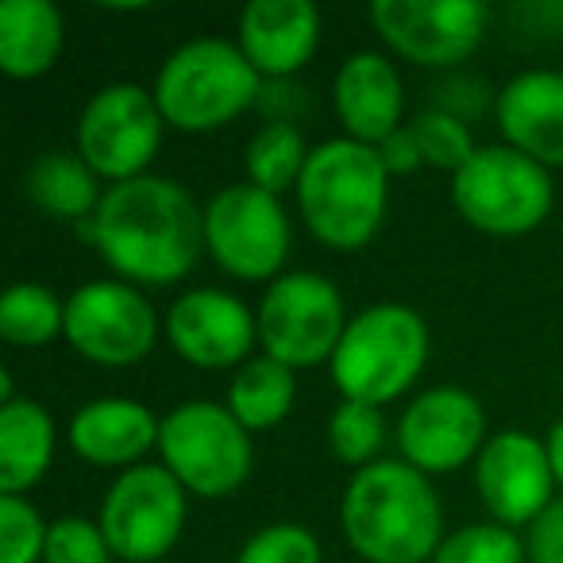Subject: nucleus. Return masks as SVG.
Here are the masks:
<instances>
[{"label": "nucleus", "instance_id": "obj_31", "mask_svg": "<svg viewBox=\"0 0 563 563\" xmlns=\"http://www.w3.org/2000/svg\"><path fill=\"white\" fill-rule=\"evenodd\" d=\"M235 563H321V544L313 532L294 521L266 525L240 548Z\"/></svg>", "mask_w": 563, "mask_h": 563}, {"label": "nucleus", "instance_id": "obj_8", "mask_svg": "<svg viewBox=\"0 0 563 563\" xmlns=\"http://www.w3.org/2000/svg\"><path fill=\"white\" fill-rule=\"evenodd\" d=\"M255 321L266 355L290 371L332 360L347 329L340 290L309 271L278 274L266 286Z\"/></svg>", "mask_w": 563, "mask_h": 563}, {"label": "nucleus", "instance_id": "obj_28", "mask_svg": "<svg viewBox=\"0 0 563 563\" xmlns=\"http://www.w3.org/2000/svg\"><path fill=\"white\" fill-rule=\"evenodd\" d=\"M413 140L417 147H421V158L432 166H440V170H452L460 174L463 166L471 163V155H475V143H471V132L467 124H463L455 112H421V117L413 120Z\"/></svg>", "mask_w": 563, "mask_h": 563}, {"label": "nucleus", "instance_id": "obj_11", "mask_svg": "<svg viewBox=\"0 0 563 563\" xmlns=\"http://www.w3.org/2000/svg\"><path fill=\"white\" fill-rule=\"evenodd\" d=\"M97 525H101L112 555H120L124 563H155L181 537L186 486L155 463L128 467L104 494Z\"/></svg>", "mask_w": 563, "mask_h": 563}, {"label": "nucleus", "instance_id": "obj_33", "mask_svg": "<svg viewBox=\"0 0 563 563\" xmlns=\"http://www.w3.org/2000/svg\"><path fill=\"white\" fill-rule=\"evenodd\" d=\"M529 560L563 563V498H555L552 509L529 529Z\"/></svg>", "mask_w": 563, "mask_h": 563}, {"label": "nucleus", "instance_id": "obj_5", "mask_svg": "<svg viewBox=\"0 0 563 563\" xmlns=\"http://www.w3.org/2000/svg\"><path fill=\"white\" fill-rule=\"evenodd\" d=\"M263 93V74L240 43L194 40L163 63L155 78L158 112L178 132H212L240 117Z\"/></svg>", "mask_w": 563, "mask_h": 563}, {"label": "nucleus", "instance_id": "obj_6", "mask_svg": "<svg viewBox=\"0 0 563 563\" xmlns=\"http://www.w3.org/2000/svg\"><path fill=\"white\" fill-rule=\"evenodd\" d=\"M548 166L514 147H478L460 174H452V205L467 224L490 235H525L552 212Z\"/></svg>", "mask_w": 563, "mask_h": 563}, {"label": "nucleus", "instance_id": "obj_32", "mask_svg": "<svg viewBox=\"0 0 563 563\" xmlns=\"http://www.w3.org/2000/svg\"><path fill=\"white\" fill-rule=\"evenodd\" d=\"M112 548L89 517H58L47 529L43 563H109Z\"/></svg>", "mask_w": 563, "mask_h": 563}, {"label": "nucleus", "instance_id": "obj_24", "mask_svg": "<svg viewBox=\"0 0 563 563\" xmlns=\"http://www.w3.org/2000/svg\"><path fill=\"white\" fill-rule=\"evenodd\" d=\"M294 371L282 367L278 360L263 355V360H247L240 375L228 386V409L247 432L271 429L294 409Z\"/></svg>", "mask_w": 563, "mask_h": 563}, {"label": "nucleus", "instance_id": "obj_26", "mask_svg": "<svg viewBox=\"0 0 563 563\" xmlns=\"http://www.w3.org/2000/svg\"><path fill=\"white\" fill-rule=\"evenodd\" d=\"M0 332L16 347H43L66 332V306L35 282H20L0 301Z\"/></svg>", "mask_w": 563, "mask_h": 563}, {"label": "nucleus", "instance_id": "obj_2", "mask_svg": "<svg viewBox=\"0 0 563 563\" xmlns=\"http://www.w3.org/2000/svg\"><path fill=\"white\" fill-rule=\"evenodd\" d=\"M347 544L367 563H424L437 555L440 501L424 471L409 463H367L355 471L340 506Z\"/></svg>", "mask_w": 563, "mask_h": 563}, {"label": "nucleus", "instance_id": "obj_22", "mask_svg": "<svg viewBox=\"0 0 563 563\" xmlns=\"http://www.w3.org/2000/svg\"><path fill=\"white\" fill-rule=\"evenodd\" d=\"M55 455L51 413L32 398L0 406V490L24 494L47 475Z\"/></svg>", "mask_w": 563, "mask_h": 563}, {"label": "nucleus", "instance_id": "obj_12", "mask_svg": "<svg viewBox=\"0 0 563 563\" xmlns=\"http://www.w3.org/2000/svg\"><path fill=\"white\" fill-rule=\"evenodd\" d=\"M490 9L478 0H375L371 24L417 66H455L478 51Z\"/></svg>", "mask_w": 563, "mask_h": 563}, {"label": "nucleus", "instance_id": "obj_3", "mask_svg": "<svg viewBox=\"0 0 563 563\" xmlns=\"http://www.w3.org/2000/svg\"><path fill=\"white\" fill-rule=\"evenodd\" d=\"M386 170L378 147L360 140H329L309 151L298 181V209L309 232L336 251H360L386 217Z\"/></svg>", "mask_w": 563, "mask_h": 563}, {"label": "nucleus", "instance_id": "obj_16", "mask_svg": "<svg viewBox=\"0 0 563 563\" xmlns=\"http://www.w3.org/2000/svg\"><path fill=\"white\" fill-rule=\"evenodd\" d=\"M174 352L194 367H235L258 340V321L240 298L224 290H189L166 313Z\"/></svg>", "mask_w": 563, "mask_h": 563}, {"label": "nucleus", "instance_id": "obj_4", "mask_svg": "<svg viewBox=\"0 0 563 563\" xmlns=\"http://www.w3.org/2000/svg\"><path fill=\"white\" fill-rule=\"evenodd\" d=\"M429 360V329L421 313L398 301H378L352 317L332 355V383L347 401L383 406L417 383Z\"/></svg>", "mask_w": 563, "mask_h": 563}, {"label": "nucleus", "instance_id": "obj_35", "mask_svg": "<svg viewBox=\"0 0 563 563\" xmlns=\"http://www.w3.org/2000/svg\"><path fill=\"white\" fill-rule=\"evenodd\" d=\"M544 448H548V460H552L555 483L563 486V421H555V424H552V432H548Z\"/></svg>", "mask_w": 563, "mask_h": 563}, {"label": "nucleus", "instance_id": "obj_20", "mask_svg": "<svg viewBox=\"0 0 563 563\" xmlns=\"http://www.w3.org/2000/svg\"><path fill=\"white\" fill-rule=\"evenodd\" d=\"M163 421H155L143 401L132 398H101L89 401L70 421V448L86 463L97 467H124L158 444Z\"/></svg>", "mask_w": 563, "mask_h": 563}, {"label": "nucleus", "instance_id": "obj_30", "mask_svg": "<svg viewBox=\"0 0 563 563\" xmlns=\"http://www.w3.org/2000/svg\"><path fill=\"white\" fill-rule=\"evenodd\" d=\"M40 509L20 494H0V563H40L47 548Z\"/></svg>", "mask_w": 563, "mask_h": 563}, {"label": "nucleus", "instance_id": "obj_14", "mask_svg": "<svg viewBox=\"0 0 563 563\" xmlns=\"http://www.w3.org/2000/svg\"><path fill=\"white\" fill-rule=\"evenodd\" d=\"M475 486L498 525H537L552 509L555 471L548 448L529 432L506 429L478 452Z\"/></svg>", "mask_w": 563, "mask_h": 563}, {"label": "nucleus", "instance_id": "obj_17", "mask_svg": "<svg viewBox=\"0 0 563 563\" xmlns=\"http://www.w3.org/2000/svg\"><path fill=\"white\" fill-rule=\"evenodd\" d=\"M321 12L313 0H251L240 12V51L263 78L286 81L317 55Z\"/></svg>", "mask_w": 563, "mask_h": 563}, {"label": "nucleus", "instance_id": "obj_19", "mask_svg": "<svg viewBox=\"0 0 563 563\" xmlns=\"http://www.w3.org/2000/svg\"><path fill=\"white\" fill-rule=\"evenodd\" d=\"M332 101H336L340 124L347 128V140H360L367 147L386 143L401 128V104H406L401 78L390 58L375 51H360L340 66Z\"/></svg>", "mask_w": 563, "mask_h": 563}, {"label": "nucleus", "instance_id": "obj_23", "mask_svg": "<svg viewBox=\"0 0 563 563\" xmlns=\"http://www.w3.org/2000/svg\"><path fill=\"white\" fill-rule=\"evenodd\" d=\"M24 189L43 212L63 220H89V212H97L101 194H97V174L89 170V163L70 151H47L32 163L24 178Z\"/></svg>", "mask_w": 563, "mask_h": 563}, {"label": "nucleus", "instance_id": "obj_13", "mask_svg": "<svg viewBox=\"0 0 563 563\" xmlns=\"http://www.w3.org/2000/svg\"><path fill=\"white\" fill-rule=\"evenodd\" d=\"M158 321L151 301L124 282H89L66 301V340L104 367L140 363L155 347Z\"/></svg>", "mask_w": 563, "mask_h": 563}, {"label": "nucleus", "instance_id": "obj_27", "mask_svg": "<svg viewBox=\"0 0 563 563\" xmlns=\"http://www.w3.org/2000/svg\"><path fill=\"white\" fill-rule=\"evenodd\" d=\"M432 563H525V544L506 525H467L437 548Z\"/></svg>", "mask_w": 563, "mask_h": 563}, {"label": "nucleus", "instance_id": "obj_15", "mask_svg": "<svg viewBox=\"0 0 563 563\" xmlns=\"http://www.w3.org/2000/svg\"><path fill=\"white\" fill-rule=\"evenodd\" d=\"M483 432L486 417L475 394L460 390V386H437L409 401L398 424V444L409 467L424 471V475H448V471L463 467L478 448H486Z\"/></svg>", "mask_w": 563, "mask_h": 563}, {"label": "nucleus", "instance_id": "obj_1", "mask_svg": "<svg viewBox=\"0 0 563 563\" xmlns=\"http://www.w3.org/2000/svg\"><path fill=\"white\" fill-rule=\"evenodd\" d=\"M81 232L120 278L174 286L205 247V212L178 181L143 174L112 186L93 217L81 220Z\"/></svg>", "mask_w": 563, "mask_h": 563}, {"label": "nucleus", "instance_id": "obj_9", "mask_svg": "<svg viewBox=\"0 0 563 563\" xmlns=\"http://www.w3.org/2000/svg\"><path fill=\"white\" fill-rule=\"evenodd\" d=\"M205 251L243 282L274 278L290 255V220L274 194L228 186L205 205Z\"/></svg>", "mask_w": 563, "mask_h": 563}, {"label": "nucleus", "instance_id": "obj_34", "mask_svg": "<svg viewBox=\"0 0 563 563\" xmlns=\"http://www.w3.org/2000/svg\"><path fill=\"white\" fill-rule=\"evenodd\" d=\"M378 155H383V163L390 174H409L424 163L421 147H417V140H413V128H398L390 140L378 143Z\"/></svg>", "mask_w": 563, "mask_h": 563}, {"label": "nucleus", "instance_id": "obj_18", "mask_svg": "<svg viewBox=\"0 0 563 563\" xmlns=\"http://www.w3.org/2000/svg\"><path fill=\"white\" fill-rule=\"evenodd\" d=\"M498 128L509 147L540 166H563V74L525 70L498 93Z\"/></svg>", "mask_w": 563, "mask_h": 563}, {"label": "nucleus", "instance_id": "obj_21", "mask_svg": "<svg viewBox=\"0 0 563 563\" xmlns=\"http://www.w3.org/2000/svg\"><path fill=\"white\" fill-rule=\"evenodd\" d=\"M63 55V16L51 0L0 4V70L9 78H40Z\"/></svg>", "mask_w": 563, "mask_h": 563}, {"label": "nucleus", "instance_id": "obj_10", "mask_svg": "<svg viewBox=\"0 0 563 563\" xmlns=\"http://www.w3.org/2000/svg\"><path fill=\"white\" fill-rule=\"evenodd\" d=\"M163 112L155 93L132 81L104 86L89 97L78 120V155L89 163L97 178L132 181L143 178L147 163L163 143Z\"/></svg>", "mask_w": 563, "mask_h": 563}, {"label": "nucleus", "instance_id": "obj_7", "mask_svg": "<svg viewBox=\"0 0 563 563\" xmlns=\"http://www.w3.org/2000/svg\"><path fill=\"white\" fill-rule=\"evenodd\" d=\"M163 463L189 494L224 498L251 475V437L232 409L217 401H186L163 417Z\"/></svg>", "mask_w": 563, "mask_h": 563}, {"label": "nucleus", "instance_id": "obj_25", "mask_svg": "<svg viewBox=\"0 0 563 563\" xmlns=\"http://www.w3.org/2000/svg\"><path fill=\"white\" fill-rule=\"evenodd\" d=\"M309 163L306 135L290 124V120H266L255 135H251L247 151H243V166H247L251 186L266 189L278 197L282 189H298L301 170Z\"/></svg>", "mask_w": 563, "mask_h": 563}, {"label": "nucleus", "instance_id": "obj_29", "mask_svg": "<svg viewBox=\"0 0 563 563\" xmlns=\"http://www.w3.org/2000/svg\"><path fill=\"white\" fill-rule=\"evenodd\" d=\"M383 440H386V421L375 406H363V401L336 406V413L329 421V444L344 463L367 467V460L383 448Z\"/></svg>", "mask_w": 563, "mask_h": 563}]
</instances>
